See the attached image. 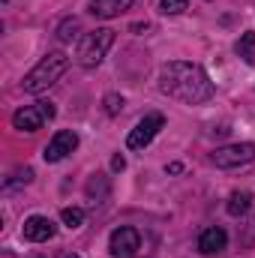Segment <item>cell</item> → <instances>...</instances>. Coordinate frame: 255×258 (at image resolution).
<instances>
[{"instance_id":"obj_2","label":"cell","mask_w":255,"mask_h":258,"mask_svg":"<svg viewBox=\"0 0 255 258\" xmlns=\"http://www.w3.org/2000/svg\"><path fill=\"white\" fill-rule=\"evenodd\" d=\"M66 69H69V57H66V51H48L39 63L24 75L21 87H24L27 93H45L48 87H54V84L63 78Z\"/></svg>"},{"instance_id":"obj_18","label":"cell","mask_w":255,"mask_h":258,"mask_svg":"<svg viewBox=\"0 0 255 258\" xmlns=\"http://www.w3.org/2000/svg\"><path fill=\"white\" fill-rule=\"evenodd\" d=\"M30 180H33V168H24V171H15L6 180V186H12V183H30Z\"/></svg>"},{"instance_id":"obj_5","label":"cell","mask_w":255,"mask_h":258,"mask_svg":"<svg viewBox=\"0 0 255 258\" xmlns=\"http://www.w3.org/2000/svg\"><path fill=\"white\" fill-rule=\"evenodd\" d=\"M255 162V144L252 141H240V144H225L219 150H213V165L216 168H240Z\"/></svg>"},{"instance_id":"obj_20","label":"cell","mask_w":255,"mask_h":258,"mask_svg":"<svg viewBox=\"0 0 255 258\" xmlns=\"http://www.w3.org/2000/svg\"><path fill=\"white\" fill-rule=\"evenodd\" d=\"M165 171H168V174H180V171H183V165H180V162H171Z\"/></svg>"},{"instance_id":"obj_1","label":"cell","mask_w":255,"mask_h":258,"mask_svg":"<svg viewBox=\"0 0 255 258\" xmlns=\"http://www.w3.org/2000/svg\"><path fill=\"white\" fill-rule=\"evenodd\" d=\"M159 90L183 105H201L216 93L210 75L198 63H186V60H171L159 69Z\"/></svg>"},{"instance_id":"obj_8","label":"cell","mask_w":255,"mask_h":258,"mask_svg":"<svg viewBox=\"0 0 255 258\" xmlns=\"http://www.w3.org/2000/svg\"><path fill=\"white\" fill-rule=\"evenodd\" d=\"M75 147H78V135H75L72 129H60V132H54V138L45 144L42 156H45V162H60V159H66Z\"/></svg>"},{"instance_id":"obj_21","label":"cell","mask_w":255,"mask_h":258,"mask_svg":"<svg viewBox=\"0 0 255 258\" xmlns=\"http://www.w3.org/2000/svg\"><path fill=\"white\" fill-rule=\"evenodd\" d=\"M60 258H81V255H75V252H63Z\"/></svg>"},{"instance_id":"obj_6","label":"cell","mask_w":255,"mask_h":258,"mask_svg":"<svg viewBox=\"0 0 255 258\" xmlns=\"http://www.w3.org/2000/svg\"><path fill=\"white\" fill-rule=\"evenodd\" d=\"M165 126V117L162 114H144L138 123H135V129L129 132V138H126V147L129 150H141V147H147L156 135H159V129Z\"/></svg>"},{"instance_id":"obj_22","label":"cell","mask_w":255,"mask_h":258,"mask_svg":"<svg viewBox=\"0 0 255 258\" xmlns=\"http://www.w3.org/2000/svg\"><path fill=\"white\" fill-rule=\"evenodd\" d=\"M33 258H42V255H33Z\"/></svg>"},{"instance_id":"obj_10","label":"cell","mask_w":255,"mask_h":258,"mask_svg":"<svg viewBox=\"0 0 255 258\" xmlns=\"http://www.w3.org/2000/svg\"><path fill=\"white\" fill-rule=\"evenodd\" d=\"M225 246H228V234L219 225H210L198 234V252L201 255H219V252H225Z\"/></svg>"},{"instance_id":"obj_13","label":"cell","mask_w":255,"mask_h":258,"mask_svg":"<svg viewBox=\"0 0 255 258\" xmlns=\"http://www.w3.org/2000/svg\"><path fill=\"white\" fill-rule=\"evenodd\" d=\"M78 33H81V21L78 18H63L60 24H57V42H72V39H78Z\"/></svg>"},{"instance_id":"obj_15","label":"cell","mask_w":255,"mask_h":258,"mask_svg":"<svg viewBox=\"0 0 255 258\" xmlns=\"http://www.w3.org/2000/svg\"><path fill=\"white\" fill-rule=\"evenodd\" d=\"M60 219H63L66 228H81L84 225V210L81 207H63L60 210Z\"/></svg>"},{"instance_id":"obj_12","label":"cell","mask_w":255,"mask_h":258,"mask_svg":"<svg viewBox=\"0 0 255 258\" xmlns=\"http://www.w3.org/2000/svg\"><path fill=\"white\" fill-rule=\"evenodd\" d=\"M249 207H252V195L249 192H231L228 195L225 210H228L231 216H243V213H249Z\"/></svg>"},{"instance_id":"obj_9","label":"cell","mask_w":255,"mask_h":258,"mask_svg":"<svg viewBox=\"0 0 255 258\" xmlns=\"http://www.w3.org/2000/svg\"><path fill=\"white\" fill-rule=\"evenodd\" d=\"M21 234H24V240H30V243H45V240H51V237L57 234V225H54L48 216H30V219H24Z\"/></svg>"},{"instance_id":"obj_14","label":"cell","mask_w":255,"mask_h":258,"mask_svg":"<svg viewBox=\"0 0 255 258\" xmlns=\"http://www.w3.org/2000/svg\"><path fill=\"white\" fill-rule=\"evenodd\" d=\"M237 54L246 60V63H255V30H246L240 39H237Z\"/></svg>"},{"instance_id":"obj_16","label":"cell","mask_w":255,"mask_h":258,"mask_svg":"<svg viewBox=\"0 0 255 258\" xmlns=\"http://www.w3.org/2000/svg\"><path fill=\"white\" fill-rule=\"evenodd\" d=\"M102 105H105V114H120V108H123V96L120 93H108L105 99H102Z\"/></svg>"},{"instance_id":"obj_7","label":"cell","mask_w":255,"mask_h":258,"mask_svg":"<svg viewBox=\"0 0 255 258\" xmlns=\"http://www.w3.org/2000/svg\"><path fill=\"white\" fill-rule=\"evenodd\" d=\"M108 249H111L114 258H132L138 249H141V234H138L135 228H129V225H120V228L111 231Z\"/></svg>"},{"instance_id":"obj_17","label":"cell","mask_w":255,"mask_h":258,"mask_svg":"<svg viewBox=\"0 0 255 258\" xmlns=\"http://www.w3.org/2000/svg\"><path fill=\"white\" fill-rule=\"evenodd\" d=\"M186 6H189V0H162V3H159V9H162L165 15H180Z\"/></svg>"},{"instance_id":"obj_4","label":"cell","mask_w":255,"mask_h":258,"mask_svg":"<svg viewBox=\"0 0 255 258\" xmlns=\"http://www.w3.org/2000/svg\"><path fill=\"white\" fill-rule=\"evenodd\" d=\"M54 114H57V108H54V102H36V105H24V108H18L15 114H12V126L21 129V132H36V129H42L48 120H54Z\"/></svg>"},{"instance_id":"obj_19","label":"cell","mask_w":255,"mask_h":258,"mask_svg":"<svg viewBox=\"0 0 255 258\" xmlns=\"http://www.w3.org/2000/svg\"><path fill=\"white\" fill-rule=\"evenodd\" d=\"M111 168H114V171H123V168H126V159H123V156L117 153V156L111 159Z\"/></svg>"},{"instance_id":"obj_3","label":"cell","mask_w":255,"mask_h":258,"mask_svg":"<svg viewBox=\"0 0 255 258\" xmlns=\"http://www.w3.org/2000/svg\"><path fill=\"white\" fill-rule=\"evenodd\" d=\"M111 45H114V30L96 27L93 33H87V36L78 42V63L84 66V69L99 66L102 60H105V54H108Z\"/></svg>"},{"instance_id":"obj_11","label":"cell","mask_w":255,"mask_h":258,"mask_svg":"<svg viewBox=\"0 0 255 258\" xmlns=\"http://www.w3.org/2000/svg\"><path fill=\"white\" fill-rule=\"evenodd\" d=\"M129 6H132V0H90V12L96 18H117Z\"/></svg>"}]
</instances>
